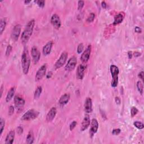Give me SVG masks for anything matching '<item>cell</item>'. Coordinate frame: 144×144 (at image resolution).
Here are the masks:
<instances>
[{"instance_id":"1","label":"cell","mask_w":144,"mask_h":144,"mask_svg":"<svg viewBox=\"0 0 144 144\" xmlns=\"http://www.w3.org/2000/svg\"><path fill=\"white\" fill-rule=\"evenodd\" d=\"M34 25L35 20L34 19L31 20L27 24L21 36V41L23 44L25 45L28 42L29 38H31L32 33H33Z\"/></svg>"},{"instance_id":"2","label":"cell","mask_w":144,"mask_h":144,"mask_svg":"<svg viewBox=\"0 0 144 144\" xmlns=\"http://www.w3.org/2000/svg\"><path fill=\"white\" fill-rule=\"evenodd\" d=\"M30 65H31V58H30L28 48H25L21 55V66H22L24 74H28Z\"/></svg>"},{"instance_id":"3","label":"cell","mask_w":144,"mask_h":144,"mask_svg":"<svg viewBox=\"0 0 144 144\" xmlns=\"http://www.w3.org/2000/svg\"><path fill=\"white\" fill-rule=\"evenodd\" d=\"M110 73L112 75V81L111 85L113 87H116L118 84V74L119 70L118 68L115 65H111L110 68Z\"/></svg>"},{"instance_id":"4","label":"cell","mask_w":144,"mask_h":144,"mask_svg":"<svg viewBox=\"0 0 144 144\" xmlns=\"http://www.w3.org/2000/svg\"><path fill=\"white\" fill-rule=\"evenodd\" d=\"M40 113L34 109H30L22 116L21 119L23 121H31L36 119L39 115Z\"/></svg>"},{"instance_id":"5","label":"cell","mask_w":144,"mask_h":144,"mask_svg":"<svg viewBox=\"0 0 144 144\" xmlns=\"http://www.w3.org/2000/svg\"><path fill=\"white\" fill-rule=\"evenodd\" d=\"M14 103L18 112H21L23 110L24 106L25 105V100L19 95H16L14 97Z\"/></svg>"},{"instance_id":"6","label":"cell","mask_w":144,"mask_h":144,"mask_svg":"<svg viewBox=\"0 0 144 144\" xmlns=\"http://www.w3.org/2000/svg\"><path fill=\"white\" fill-rule=\"evenodd\" d=\"M68 56V54L66 51H64L61 54V56H60L59 59L57 60L55 64V68L56 69L60 68L61 67L64 66L67 60Z\"/></svg>"},{"instance_id":"7","label":"cell","mask_w":144,"mask_h":144,"mask_svg":"<svg viewBox=\"0 0 144 144\" xmlns=\"http://www.w3.org/2000/svg\"><path fill=\"white\" fill-rule=\"evenodd\" d=\"M47 70V66L46 64H44L40 67V68L38 70V71L35 77V81L36 82H38L40 80H41L45 75Z\"/></svg>"},{"instance_id":"8","label":"cell","mask_w":144,"mask_h":144,"mask_svg":"<svg viewBox=\"0 0 144 144\" xmlns=\"http://www.w3.org/2000/svg\"><path fill=\"white\" fill-rule=\"evenodd\" d=\"M77 63V58H76L75 56H72L69 59L68 61V63L67 64L65 69H66L67 71L71 72L75 69Z\"/></svg>"},{"instance_id":"9","label":"cell","mask_w":144,"mask_h":144,"mask_svg":"<svg viewBox=\"0 0 144 144\" xmlns=\"http://www.w3.org/2000/svg\"><path fill=\"white\" fill-rule=\"evenodd\" d=\"M51 23L52 24V25H53L54 28L56 29H59L61 27V23L59 15L56 14H54L52 16V17H51Z\"/></svg>"},{"instance_id":"10","label":"cell","mask_w":144,"mask_h":144,"mask_svg":"<svg viewBox=\"0 0 144 144\" xmlns=\"http://www.w3.org/2000/svg\"><path fill=\"white\" fill-rule=\"evenodd\" d=\"M91 53V46L89 45L88 46V47H87L85 51H84L83 53L82 54L81 57V60L82 61L83 63H86L88 61L90 57Z\"/></svg>"},{"instance_id":"11","label":"cell","mask_w":144,"mask_h":144,"mask_svg":"<svg viewBox=\"0 0 144 144\" xmlns=\"http://www.w3.org/2000/svg\"><path fill=\"white\" fill-rule=\"evenodd\" d=\"M21 32V25L20 24L16 25L12 29L11 33V38L14 41H17L19 37Z\"/></svg>"},{"instance_id":"12","label":"cell","mask_w":144,"mask_h":144,"mask_svg":"<svg viewBox=\"0 0 144 144\" xmlns=\"http://www.w3.org/2000/svg\"><path fill=\"white\" fill-rule=\"evenodd\" d=\"M31 55L32 56V58H33V61L34 62V63L35 64H37L40 60V59L41 57L40 52L39 51L38 49L37 48V47L34 46V47L32 48Z\"/></svg>"},{"instance_id":"13","label":"cell","mask_w":144,"mask_h":144,"mask_svg":"<svg viewBox=\"0 0 144 144\" xmlns=\"http://www.w3.org/2000/svg\"><path fill=\"white\" fill-rule=\"evenodd\" d=\"M99 128V123L97 122L96 119H92L91 122V128L90 131H89V134L92 137L97 132V130Z\"/></svg>"},{"instance_id":"14","label":"cell","mask_w":144,"mask_h":144,"mask_svg":"<svg viewBox=\"0 0 144 144\" xmlns=\"http://www.w3.org/2000/svg\"><path fill=\"white\" fill-rule=\"evenodd\" d=\"M86 66L85 65L80 64L77 68V73H76V76L78 80H82L84 76H85V72L86 70Z\"/></svg>"},{"instance_id":"15","label":"cell","mask_w":144,"mask_h":144,"mask_svg":"<svg viewBox=\"0 0 144 144\" xmlns=\"http://www.w3.org/2000/svg\"><path fill=\"white\" fill-rule=\"evenodd\" d=\"M90 123H91V120L89 115L88 114L85 115V117H84L83 119L82 125H81V131H85L86 129H87V128L89 127V125H90Z\"/></svg>"},{"instance_id":"16","label":"cell","mask_w":144,"mask_h":144,"mask_svg":"<svg viewBox=\"0 0 144 144\" xmlns=\"http://www.w3.org/2000/svg\"><path fill=\"white\" fill-rule=\"evenodd\" d=\"M57 113V110L55 107H53L48 111L47 115H46V121L47 122H51L55 118Z\"/></svg>"},{"instance_id":"17","label":"cell","mask_w":144,"mask_h":144,"mask_svg":"<svg viewBox=\"0 0 144 144\" xmlns=\"http://www.w3.org/2000/svg\"><path fill=\"white\" fill-rule=\"evenodd\" d=\"M85 111L86 113H91L92 111V101L90 97H87L86 99L85 103Z\"/></svg>"},{"instance_id":"18","label":"cell","mask_w":144,"mask_h":144,"mask_svg":"<svg viewBox=\"0 0 144 144\" xmlns=\"http://www.w3.org/2000/svg\"><path fill=\"white\" fill-rule=\"evenodd\" d=\"M53 43L52 41L48 42L46 44V45L43 48V54H44V55H48L51 53V50H52Z\"/></svg>"},{"instance_id":"19","label":"cell","mask_w":144,"mask_h":144,"mask_svg":"<svg viewBox=\"0 0 144 144\" xmlns=\"http://www.w3.org/2000/svg\"><path fill=\"white\" fill-rule=\"evenodd\" d=\"M70 98V95L69 94H65L64 95L61 96V97L60 98L59 103L60 105H66L68 102H69Z\"/></svg>"},{"instance_id":"20","label":"cell","mask_w":144,"mask_h":144,"mask_svg":"<svg viewBox=\"0 0 144 144\" xmlns=\"http://www.w3.org/2000/svg\"><path fill=\"white\" fill-rule=\"evenodd\" d=\"M15 132L14 130L11 131L9 134H7L5 140V143L6 144H12L14 142L15 138Z\"/></svg>"},{"instance_id":"21","label":"cell","mask_w":144,"mask_h":144,"mask_svg":"<svg viewBox=\"0 0 144 144\" xmlns=\"http://www.w3.org/2000/svg\"><path fill=\"white\" fill-rule=\"evenodd\" d=\"M124 19V15L122 13H119L118 15H115L114 17V20L113 22V25H117V24H120L122 22Z\"/></svg>"},{"instance_id":"22","label":"cell","mask_w":144,"mask_h":144,"mask_svg":"<svg viewBox=\"0 0 144 144\" xmlns=\"http://www.w3.org/2000/svg\"><path fill=\"white\" fill-rule=\"evenodd\" d=\"M34 136L33 132L32 131V130H31L28 133V135H27L26 138V142L28 144H32L34 142Z\"/></svg>"},{"instance_id":"23","label":"cell","mask_w":144,"mask_h":144,"mask_svg":"<svg viewBox=\"0 0 144 144\" xmlns=\"http://www.w3.org/2000/svg\"><path fill=\"white\" fill-rule=\"evenodd\" d=\"M15 92V88L14 87L9 89V91L8 92L6 97V102H9L10 100L12 99V97H14V96Z\"/></svg>"},{"instance_id":"24","label":"cell","mask_w":144,"mask_h":144,"mask_svg":"<svg viewBox=\"0 0 144 144\" xmlns=\"http://www.w3.org/2000/svg\"><path fill=\"white\" fill-rule=\"evenodd\" d=\"M7 21L6 18H2L0 21V34H2L6 28Z\"/></svg>"},{"instance_id":"25","label":"cell","mask_w":144,"mask_h":144,"mask_svg":"<svg viewBox=\"0 0 144 144\" xmlns=\"http://www.w3.org/2000/svg\"><path fill=\"white\" fill-rule=\"evenodd\" d=\"M42 92V87L41 86H38L37 88V89H36L34 92V98L35 100H37L41 96V94Z\"/></svg>"},{"instance_id":"26","label":"cell","mask_w":144,"mask_h":144,"mask_svg":"<svg viewBox=\"0 0 144 144\" xmlns=\"http://www.w3.org/2000/svg\"><path fill=\"white\" fill-rule=\"evenodd\" d=\"M137 88L138 92H140L141 95L143 94V86L142 83L141 81H138L137 83Z\"/></svg>"},{"instance_id":"27","label":"cell","mask_w":144,"mask_h":144,"mask_svg":"<svg viewBox=\"0 0 144 144\" xmlns=\"http://www.w3.org/2000/svg\"><path fill=\"white\" fill-rule=\"evenodd\" d=\"M134 125L135 127H136L137 128L139 129H142L144 128V125L142 122L139 121H136L134 123Z\"/></svg>"},{"instance_id":"28","label":"cell","mask_w":144,"mask_h":144,"mask_svg":"<svg viewBox=\"0 0 144 144\" xmlns=\"http://www.w3.org/2000/svg\"><path fill=\"white\" fill-rule=\"evenodd\" d=\"M5 126V121L3 118L0 119V135H1L4 129Z\"/></svg>"},{"instance_id":"29","label":"cell","mask_w":144,"mask_h":144,"mask_svg":"<svg viewBox=\"0 0 144 144\" xmlns=\"http://www.w3.org/2000/svg\"><path fill=\"white\" fill-rule=\"evenodd\" d=\"M95 18V14L94 13L92 12L88 15L87 19V21L88 23H92V21H94Z\"/></svg>"},{"instance_id":"30","label":"cell","mask_w":144,"mask_h":144,"mask_svg":"<svg viewBox=\"0 0 144 144\" xmlns=\"http://www.w3.org/2000/svg\"><path fill=\"white\" fill-rule=\"evenodd\" d=\"M138 112V110L136 107H132L131 110V115L132 117H134L137 114Z\"/></svg>"},{"instance_id":"31","label":"cell","mask_w":144,"mask_h":144,"mask_svg":"<svg viewBox=\"0 0 144 144\" xmlns=\"http://www.w3.org/2000/svg\"><path fill=\"white\" fill-rule=\"evenodd\" d=\"M84 49V46L83 44L82 43H80V44H79V45L78 46V47H77V53L78 54H80L82 53V51H83Z\"/></svg>"},{"instance_id":"32","label":"cell","mask_w":144,"mask_h":144,"mask_svg":"<svg viewBox=\"0 0 144 144\" xmlns=\"http://www.w3.org/2000/svg\"><path fill=\"white\" fill-rule=\"evenodd\" d=\"M12 46L10 45H8L7 48H6V56H9L10 55V54L12 51Z\"/></svg>"},{"instance_id":"33","label":"cell","mask_w":144,"mask_h":144,"mask_svg":"<svg viewBox=\"0 0 144 144\" xmlns=\"http://www.w3.org/2000/svg\"><path fill=\"white\" fill-rule=\"evenodd\" d=\"M15 108L12 105H11L9 108V111H8V114L9 116H11L14 113Z\"/></svg>"},{"instance_id":"34","label":"cell","mask_w":144,"mask_h":144,"mask_svg":"<svg viewBox=\"0 0 144 144\" xmlns=\"http://www.w3.org/2000/svg\"><path fill=\"white\" fill-rule=\"evenodd\" d=\"M84 5H85V2L83 1H79L78 2V9L79 10L82 9V8L84 6Z\"/></svg>"},{"instance_id":"35","label":"cell","mask_w":144,"mask_h":144,"mask_svg":"<svg viewBox=\"0 0 144 144\" xmlns=\"http://www.w3.org/2000/svg\"><path fill=\"white\" fill-rule=\"evenodd\" d=\"M77 122H76V121H73L72 122L71 124H70V126H69V129L70 131H73V129H74V128L75 127V126H77Z\"/></svg>"},{"instance_id":"36","label":"cell","mask_w":144,"mask_h":144,"mask_svg":"<svg viewBox=\"0 0 144 144\" xmlns=\"http://www.w3.org/2000/svg\"><path fill=\"white\" fill-rule=\"evenodd\" d=\"M37 4V5H38V6L43 8L44 7L45 5V1H35Z\"/></svg>"},{"instance_id":"37","label":"cell","mask_w":144,"mask_h":144,"mask_svg":"<svg viewBox=\"0 0 144 144\" xmlns=\"http://www.w3.org/2000/svg\"><path fill=\"white\" fill-rule=\"evenodd\" d=\"M121 129L119 128H116V129H114L112 131V134L113 135H118L121 133Z\"/></svg>"},{"instance_id":"38","label":"cell","mask_w":144,"mask_h":144,"mask_svg":"<svg viewBox=\"0 0 144 144\" xmlns=\"http://www.w3.org/2000/svg\"><path fill=\"white\" fill-rule=\"evenodd\" d=\"M17 132H18V134L21 135V134H23V128L21 126L18 127L17 128Z\"/></svg>"},{"instance_id":"39","label":"cell","mask_w":144,"mask_h":144,"mask_svg":"<svg viewBox=\"0 0 144 144\" xmlns=\"http://www.w3.org/2000/svg\"><path fill=\"white\" fill-rule=\"evenodd\" d=\"M135 31L136 33H141V32H142V30L140 28V27H136L135 28Z\"/></svg>"},{"instance_id":"40","label":"cell","mask_w":144,"mask_h":144,"mask_svg":"<svg viewBox=\"0 0 144 144\" xmlns=\"http://www.w3.org/2000/svg\"><path fill=\"white\" fill-rule=\"evenodd\" d=\"M138 77H139L141 79V80H142V82H143V76H144L143 72L141 71V72H140L139 74H138Z\"/></svg>"},{"instance_id":"41","label":"cell","mask_w":144,"mask_h":144,"mask_svg":"<svg viewBox=\"0 0 144 144\" xmlns=\"http://www.w3.org/2000/svg\"><path fill=\"white\" fill-rule=\"evenodd\" d=\"M115 102L116 103V104L119 105L121 104V100L120 99V98H119V97H116L115 98Z\"/></svg>"},{"instance_id":"42","label":"cell","mask_w":144,"mask_h":144,"mask_svg":"<svg viewBox=\"0 0 144 144\" xmlns=\"http://www.w3.org/2000/svg\"><path fill=\"white\" fill-rule=\"evenodd\" d=\"M101 6L103 9H106V8L107 7V4H106V2L105 1H102L101 2Z\"/></svg>"},{"instance_id":"43","label":"cell","mask_w":144,"mask_h":144,"mask_svg":"<svg viewBox=\"0 0 144 144\" xmlns=\"http://www.w3.org/2000/svg\"><path fill=\"white\" fill-rule=\"evenodd\" d=\"M141 53H139V52H135V53H134V56L135 57V58H137V57H139L140 56H141Z\"/></svg>"},{"instance_id":"44","label":"cell","mask_w":144,"mask_h":144,"mask_svg":"<svg viewBox=\"0 0 144 144\" xmlns=\"http://www.w3.org/2000/svg\"><path fill=\"white\" fill-rule=\"evenodd\" d=\"M132 55H133V54H132V53L131 52V51H128V58L129 59H132Z\"/></svg>"},{"instance_id":"45","label":"cell","mask_w":144,"mask_h":144,"mask_svg":"<svg viewBox=\"0 0 144 144\" xmlns=\"http://www.w3.org/2000/svg\"><path fill=\"white\" fill-rule=\"evenodd\" d=\"M51 75H52V73L51 72H50L49 73H48V74L47 75V78H49L51 77Z\"/></svg>"},{"instance_id":"46","label":"cell","mask_w":144,"mask_h":144,"mask_svg":"<svg viewBox=\"0 0 144 144\" xmlns=\"http://www.w3.org/2000/svg\"><path fill=\"white\" fill-rule=\"evenodd\" d=\"M3 89H4V86L2 85L1 87V97H2V92H3Z\"/></svg>"},{"instance_id":"47","label":"cell","mask_w":144,"mask_h":144,"mask_svg":"<svg viewBox=\"0 0 144 144\" xmlns=\"http://www.w3.org/2000/svg\"><path fill=\"white\" fill-rule=\"evenodd\" d=\"M31 2V1H27V0H26V1H24V3H25V4H29Z\"/></svg>"}]
</instances>
